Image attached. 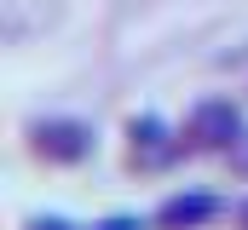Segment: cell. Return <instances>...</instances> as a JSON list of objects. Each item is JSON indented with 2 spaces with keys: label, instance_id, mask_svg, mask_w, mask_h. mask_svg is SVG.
Masks as SVG:
<instances>
[{
  "label": "cell",
  "instance_id": "obj_7",
  "mask_svg": "<svg viewBox=\"0 0 248 230\" xmlns=\"http://www.w3.org/2000/svg\"><path fill=\"white\" fill-rule=\"evenodd\" d=\"M231 161H237V167L248 172V132H243V138H237V144H231Z\"/></svg>",
  "mask_w": 248,
  "mask_h": 230
},
{
  "label": "cell",
  "instance_id": "obj_3",
  "mask_svg": "<svg viewBox=\"0 0 248 230\" xmlns=\"http://www.w3.org/2000/svg\"><path fill=\"white\" fill-rule=\"evenodd\" d=\"M214 213H219V201H214L208 190H185V196H168V201L156 207V225L162 230H202Z\"/></svg>",
  "mask_w": 248,
  "mask_h": 230
},
{
  "label": "cell",
  "instance_id": "obj_1",
  "mask_svg": "<svg viewBox=\"0 0 248 230\" xmlns=\"http://www.w3.org/2000/svg\"><path fill=\"white\" fill-rule=\"evenodd\" d=\"M29 138H35V156H41V161H58V167L87 161V156H93V127H87V121H75V115L35 121V127H29Z\"/></svg>",
  "mask_w": 248,
  "mask_h": 230
},
{
  "label": "cell",
  "instance_id": "obj_4",
  "mask_svg": "<svg viewBox=\"0 0 248 230\" xmlns=\"http://www.w3.org/2000/svg\"><path fill=\"white\" fill-rule=\"evenodd\" d=\"M133 161L139 167H162V161H173V132H168V121L162 115H133Z\"/></svg>",
  "mask_w": 248,
  "mask_h": 230
},
{
  "label": "cell",
  "instance_id": "obj_8",
  "mask_svg": "<svg viewBox=\"0 0 248 230\" xmlns=\"http://www.w3.org/2000/svg\"><path fill=\"white\" fill-rule=\"evenodd\" d=\"M237 225H243V230H248V201H243V207H237Z\"/></svg>",
  "mask_w": 248,
  "mask_h": 230
},
{
  "label": "cell",
  "instance_id": "obj_2",
  "mask_svg": "<svg viewBox=\"0 0 248 230\" xmlns=\"http://www.w3.org/2000/svg\"><path fill=\"white\" fill-rule=\"evenodd\" d=\"M243 110L237 104H225V98H208V104H196L185 121V138L196 144V150H231L237 138H243Z\"/></svg>",
  "mask_w": 248,
  "mask_h": 230
},
{
  "label": "cell",
  "instance_id": "obj_6",
  "mask_svg": "<svg viewBox=\"0 0 248 230\" xmlns=\"http://www.w3.org/2000/svg\"><path fill=\"white\" fill-rule=\"evenodd\" d=\"M93 230H144L139 219H127V213H116V219H104V225H93Z\"/></svg>",
  "mask_w": 248,
  "mask_h": 230
},
{
  "label": "cell",
  "instance_id": "obj_5",
  "mask_svg": "<svg viewBox=\"0 0 248 230\" xmlns=\"http://www.w3.org/2000/svg\"><path fill=\"white\" fill-rule=\"evenodd\" d=\"M29 230H81V225H69L58 213H41V219H29Z\"/></svg>",
  "mask_w": 248,
  "mask_h": 230
}]
</instances>
